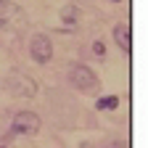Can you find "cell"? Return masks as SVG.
Segmentation results:
<instances>
[{
	"label": "cell",
	"mask_w": 148,
	"mask_h": 148,
	"mask_svg": "<svg viewBox=\"0 0 148 148\" xmlns=\"http://www.w3.org/2000/svg\"><path fill=\"white\" fill-rule=\"evenodd\" d=\"M69 82H71L74 90L90 92V90H95V85H98V74L92 71L90 66H85V64H77V66H71V71H69Z\"/></svg>",
	"instance_id": "obj_1"
},
{
	"label": "cell",
	"mask_w": 148,
	"mask_h": 148,
	"mask_svg": "<svg viewBox=\"0 0 148 148\" xmlns=\"http://www.w3.org/2000/svg\"><path fill=\"white\" fill-rule=\"evenodd\" d=\"M29 56H32V61L40 64V66L50 64V58H53V42H50V37L42 34V32L32 34V40H29Z\"/></svg>",
	"instance_id": "obj_2"
},
{
	"label": "cell",
	"mask_w": 148,
	"mask_h": 148,
	"mask_svg": "<svg viewBox=\"0 0 148 148\" xmlns=\"http://www.w3.org/2000/svg\"><path fill=\"white\" fill-rule=\"evenodd\" d=\"M42 127V119L34 111H16V116L11 122V132L16 135H37Z\"/></svg>",
	"instance_id": "obj_3"
},
{
	"label": "cell",
	"mask_w": 148,
	"mask_h": 148,
	"mask_svg": "<svg viewBox=\"0 0 148 148\" xmlns=\"http://www.w3.org/2000/svg\"><path fill=\"white\" fill-rule=\"evenodd\" d=\"M27 18V11L21 5L11 3V0H0V29H13L21 27Z\"/></svg>",
	"instance_id": "obj_4"
},
{
	"label": "cell",
	"mask_w": 148,
	"mask_h": 148,
	"mask_svg": "<svg viewBox=\"0 0 148 148\" xmlns=\"http://www.w3.org/2000/svg\"><path fill=\"white\" fill-rule=\"evenodd\" d=\"M8 90L16 92V95H24V98L37 95V85H34V79L27 77V74H13V77L8 79Z\"/></svg>",
	"instance_id": "obj_5"
},
{
	"label": "cell",
	"mask_w": 148,
	"mask_h": 148,
	"mask_svg": "<svg viewBox=\"0 0 148 148\" xmlns=\"http://www.w3.org/2000/svg\"><path fill=\"white\" fill-rule=\"evenodd\" d=\"M114 42L130 56L132 53V29H130V21H119V24H114Z\"/></svg>",
	"instance_id": "obj_6"
},
{
	"label": "cell",
	"mask_w": 148,
	"mask_h": 148,
	"mask_svg": "<svg viewBox=\"0 0 148 148\" xmlns=\"http://www.w3.org/2000/svg\"><path fill=\"white\" fill-rule=\"evenodd\" d=\"M58 16H61V24H64V27H74V24L79 21L82 11H79V5H71V3H69V5H64V8H61V13H58Z\"/></svg>",
	"instance_id": "obj_7"
},
{
	"label": "cell",
	"mask_w": 148,
	"mask_h": 148,
	"mask_svg": "<svg viewBox=\"0 0 148 148\" xmlns=\"http://www.w3.org/2000/svg\"><path fill=\"white\" fill-rule=\"evenodd\" d=\"M119 95H114V92H111V95H101L98 101H95V108L98 111H114V108H119Z\"/></svg>",
	"instance_id": "obj_8"
},
{
	"label": "cell",
	"mask_w": 148,
	"mask_h": 148,
	"mask_svg": "<svg viewBox=\"0 0 148 148\" xmlns=\"http://www.w3.org/2000/svg\"><path fill=\"white\" fill-rule=\"evenodd\" d=\"M92 53H95L98 58H103V56H106V45H103L101 40H95V42H92Z\"/></svg>",
	"instance_id": "obj_9"
},
{
	"label": "cell",
	"mask_w": 148,
	"mask_h": 148,
	"mask_svg": "<svg viewBox=\"0 0 148 148\" xmlns=\"http://www.w3.org/2000/svg\"><path fill=\"white\" fill-rule=\"evenodd\" d=\"M111 3H122V0H111Z\"/></svg>",
	"instance_id": "obj_10"
},
{
	"label": "cell",
	"mask_w": 148,
	"mask_h": 148,
	"mask_svg": "<svg viewBox=\"0 0 148 148\" xmlns=\"http://www.w3.org/2000/svg\"><path fill=\"white\" fill-rule=\"evenodd\" d=\"M0 148H5V145H0Z\"/></svg>",
	"instance_id": "obj_11"
}]
</instances>
